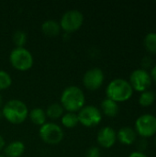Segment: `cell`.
Listing matches in <instances>:
<instances>
[{"label":"cell","instance_id":"6da1fadb","mask_svg":"<svg viewBox=\"0 0 156 157\" xmlns=\"http://www.w3.org/2000/svg\"><path fill=\"white\" fill-rule=\"evenodd\" d=\"M86 98L83 90L76 86H70L63 89L61 95V105L67 112H78L85 107Z\"/></svg>","mask_w":156,"mask_h":157},{"label":"cell","instance_id":"7a4b0ae2","mask_svg":"<svg viewBox=\"0 0 156 157\" xmlns=\"http://www.w3.org/2000/svg\"><path fill=\"white\" fill-rule=\"evenodd\" d=\"M107 98L119 103L129 100L133 95V89L129 81L123 78H116L109 82L106 88Z\"/></svg>","mask_w":156,"mask_h":157},{"label":"cell","instance_id":"3957f363","mask_svg":"<svg viewBox=\"0 0 156 157\" xmlns=\"http://www.w3.org/2000/svg\"><path fill=\"white\" fill-rule=\"evenodd\" d=\"M3 118L12 124H21L29 116L27 105L19 99H11L7 101L2 109Z\"/></svg>","mask_w":156,"mask_h":157},{"label":"cell","instance_id":"277c9868","mask_svg":"<svg viewBox=\"0 0 156 157\" xmlns=\"http://www.w3.org/2000/svg\"><path fill=\"white\" fill-rule=\"evenodd\" d=\"M9 61L11 65L18 71H28L33 65V56L25 47H15L10 54Z\"/></svg>","mask_w":156,"mask_h":157},{"label":"cell","instance_id":"5b68a950","mask_svg":"<svg viewBox=\"0 0 156 157\" xmlns=\"http://www.w3.org/2000/svg\"><path fill=\"white\" fill-rule=\"evenodd\" d=\"M84 23V15L81 11L71 9L66 11L61 18L60 26L66 33H72L78 30Z\"/></svg>","mask_w":156,"mask_h":157},{"label":"cell","instance_id":"8992f818","mask_svg":"<svg viewBox=\"0 0 156 157\" xmlns=\"http://www.w3.org/2000/svg\"><path fill=\"white\" fill-rule=\"evenodd\" d=\"M79 123L87 128L98 125L102 121V112L95 106L89 105L82 108L77 113Z\"/></svg>","mask_w":156,"mask_h":157},{"label":"cell","instance_id":"52a82bcc","mask_svg":"<svg viewBox=\"0 0 156 157\" xmlns=\"http://www.w3.org/2000/svg\"><path fill=\"white\" fill-rule=\"evenodd\" d=\"M40 137L48 144H58L63 139V131L56 123L46 122L40 128Z\"/></svg>","mask_w":156,"mask_h":157},{"label":"cell","instance_id":"ba28073f","mask_svg":"<svg viewBox=\"0 0 156 157\" xmlns=\"http://www.w3.org/2000/svg\"><path fill=\"white\" fill-rule=\"evenodd\" d=\"M135 132L142 138H149L156 134V117L152 114H143L135 121Z\"/></svg>","mask_w":156,"mask_h":157},{"label":"cell","instance_id":"9c48e42d","mask_svg":"<svg viewBox=\"0 0 156 157\" xmlns=\"http://www.w3.org/2000/svg\"><path fill=\"white\" fill-rule=\"evenodd\" d=\"M129 82L133 90L143 93L151 86L152 77L146 70L140 68V69L134 70L131 74Z\"/></svg>","mask_w":156,"mask_h":157},{"label":"cell","instance_id":"30bf717a","mask_svg":"<svg viewBox=\"0 0 156 157\" xmlns=\"http://www.w3.org/2000/svg\"><path fill=\"white\" fill-rule=\"evenodd\" d=\"M105 75L100 68L94 67L87 70L83 76V84L86 88L91 91L99 89L104 83Z\"/></svg>","mask_w":156,"mask_h":157},{"label":"cell","instance_id":"8fae6325","mask_svg":"<svg viewBox=\"0 0 156 157\" xmlns=\"http://www.w3.org/2000/svg\"><path fill=\"white\" fill-rule=\"evenodd\" d=\"M97 140L98 144L106 149L111 148L117 141V132L115 130L109 126L103 127L99 130Z\"/></svg>","mask_w":156,"mask_h":157},{"label":"cell","instance_id":"7c38bea8","mask_svg":"<svg viewBox=\"0 0 156 157\" xmlns=\"http://www.w3.org/2000/svg\"><path fill=\"white\" fill-rule=\"evenodd\" d=\"M136 132L131 127H123L117 132V140L124 145H131L136 142Z\"/></svg>","mask_w":156,"mask_h":157},{"label":"cell","instance_id":"4fadbf2b","mask_svg":"<svg viewBox=\"0 0 156 157\" xmlns=\"http://www.w3.org/2000/svg\"><path fill=\"white\" fill-rule=\"evenodd\" d=\"M25 152V144L20 141H15L5 146L4 153L6 157H20Z\"/></svg>","mask_w":156,"mask_h":157},{"label":"cell","instance_id":"5bb4252c","mask_svg":"<svg viewBox=\"0 0 156 157\" xmlns=\"http://www.w3.org/2000/svg\"><path fill=\"white\" fill-rule=\"evenodd\" d=\"M120 110L119 104L109 98H105L101 102V110L107 117L114 118L118 115Z\"/></svg>","mask_w":156,"mask_h":157},{"label":"cell","instance_id":"9a60e30c","mask_svg":"<svg viewBox=\"0 0 156 157\" xmlns=\"http://www.w3.org/2000/svg\"><path fill=\"white\" fill-rule=\"evenodd\" d=\"M41 30L45 35L49 37H55L60 33L61 26H60V23H58L56 20L48 19L42 23Z\"/></svg>","mask_w":156,"mask_h":157},{"label":"cell","instance_id":"2e32d148","mask_svg":"<svg viewBox=\"0 0 156 157\" xmlns=\"http://www.w3.org/2000/svg\"><path fill=\"white\" fill-rule=\"evenodd\" d=\"M29 117L31 122L37 126H42L46 123L47 116L45 110L41 108H34L29 113Z\"/></svg>","mask_w":156,"mask_h":157},{"label":"cell","instance_id":"e0dca14e","mask_svg":"<svg viewBox=\"0 0 156 157\" xmlns=\"http://www.w3.org/2000/svg\"><path fill=\"white\" fill-rule=\"evenodd\" d=\"M63 111L64 109L60 103H52L47 108L45 113L46 116L49 117L50 119L57 120L59 118H62V116L63 115Z\"/></svg>","mask_w":156,"mask_h":157},{"label":"cell","instance_id":"ac0fdd59","mask_svg":"<svg viewBox=\"0 0 156 157\" xmlns=\"http://www.w3.org/2000/svg\"><path fill=\"white\" fill-rule=\"evenodd\" d=\"M61 121H62V124L65 128H68V129L74 128L79 123L77 114L74 112H66L65 114H63L62 116Z\"/></svg>","mask_w":156,"mask_h":157},{"label":"cell","instance_id":"d6986e66","mask_svg":"<svg viewBox=\"0 0 156 157\" xmlns=\"http://www.w3.org/2000/svg\"><path fill=\"white\" fill-rule=\"evenodd\" d=\"M155 101V94L153 91L146 90L143 92L139 98V103L142 107H150Z\"/></svg>","mask_w":156,"mask_h":157},{"label":"cell","instance_id":"ffe728a7","mask_svg":"<svg viewBox=\"0 0 156 157\" xmlns=\"http://www.w3.org/2000/svg\"><path fill=\"white\" fill-rule=\"evenodd\" d=\"M143 43L149 52L156 54V32H149L145 36Z\"/></svg>","mask_w":156,"mask_h":157},{"label":"cell","instance_id":"44dd1931","mask_svg":"<svg viewBox=\"0 0 156 157\" xmlns=\"http://www.w3.org/2000/svg\"><path fill=\"white\" fill-rule=\"evenodd\" d=\"M12 40L16 47H24L27 42V34L23 30L17 29L14 32Z\"/></svg>","mask_w":156,"mask_h":157},{"label":"cell","instance_id":"7402d4cb","mask_svg":"<svg viewBox=\"0 0 156 157\" xmlns=\"http://www.w3.org/2000/svg\"><path fill=\"white\" fill-rule=\"evenodd\" d=\"M12 84V78L10 75L4 70H0V90L7 89Z\"/></svg>","mask_w":156,"mask_h":157},{"label":"cell","instance_id":"603a6c76","mask_svg":"<svg viewBox=\"0 0 156 157\" xmlns=\"http://www.w3.org/2000/svg\"><path fill=\"white\" fill-rule=\"evenodd\" d=\"M101 156V153H100V149L97 146H92L90 147L87 152L86 157H100Z\"/></svg>","mask_w":156,"mask_h":157},{"label":"cell","instance_id":"cb8c5ba5","mask_svg":"<svg viewBox=\"0 0 156 157\" xmlns=\"http://www.w3.org/2000/svg\"><path fill=\"white\" fill-rule=\"evenodd\" d=\"M153 63V60L150 56H144L143 59H142V62H141V64H142V67L143 69H146V68H149L151 67Z\"/></svg>","mask_w":156,"mask_h":157},{"label":"cell","instance_id":"d4e9b609","mask_svg":"<svg viewBox=\"0 0 156 157\" xmlns=\"http://www.w3.org/2000/svg\"><path fill=\"white\" fill-rule=\"evenodd\" d=\"M137 145H138V148H139V152H142L146 150L147 147H148V142L145 138H142L141 140L138 141L137 143Z\"/></svg>","mask_w":156,"mask_h":157},{"label":"cell","instance_id":"484cf974","mask_svg":"<svg viewBox=\"0 0 156 157\" xmlns=\"http://www.w3.org/2000/svg\"><path fill=\"white\" fill-rule=\"evenodd\" d=\"M128 157H147L146 155H144L143 153L142 152H139V151H135V152H132L130 155Z\"/></svg>","mask_w":156,"mask_h":157},{"label":"cell","instance_id":"4316f807","mask_svg":"<svg viewBox=\"0 0 156 157\" xmlns=\"http://www.w3.org/2000/svg\"><path fill=\"white\" fill-rule=\"evenodd\" d=\"M150 75L152 77V80H154L156 83V65H154L153 68H152V71L150 73Z\"/></svg>","mask_w":156,"mask_h":157},{"label":"cell","instance_id":"83f0119b","mask_svg":"<svg viewBox=\"0 0 156 157\" xmlns=\"http://www.w3.org/2000/svg\"><path fill=\"white\" fill-rule=\"evenodd\" d=\"M5 146H6L5 140H4L3 136H1V135H0V151H1L2 149H4V148H5Z\"/></svg>","mask_w":156,"mask_h":157},{"label":"cell","instance_id":"f1b7e54d","mask_svg":"<svg viewBox=\"0 0 156 157\" xmlns=\"http://www.w3.org/2000/svg\"><path fill=\"white\" fill-rule=\"evenodd\" d=\"M3 106V98H2V96L0 95V108Z\"/></svg>","mask_w":156,"mask_h":157},{"label":"cell","instance_id":"f546056e","mask_svg":"<svg viewBox=\"0 0 156 157\" xmlns=\"http://www.w3.org/2000/svg\"><path fill=\"white\" fill-rule=\"evenodd\" d=\"M3 117V114H2V111H0V118Z\"/></svg>","mask_w":156,"mask_h":157},{"label":"cell","instance_id":"4dcf8cb0","mask_svg":"<svg viewBox=\"0 0 156 157\" xmlns=\"http://www.w3.org/2000/svg\"><path fill=\"white\" fill-rule=\"evenodd\" d=\"M0 157H5V156H4V155H0Z\"/></svg>","mask_w":156,"mask_h":157},{"label":"cell","instance_id":"1f68e13d","mask_svg":"<svg viewBox=\"0 0 156 157\" xmlns=\"http://www.w3.org/2000/svg\"><path fill=\"white\" fill-rule=\"evenodd\" d=\"M154 143H155V145H156V137H155V141H154Z\"/></svg>","mask_w":156,"mask_h":157},{"label":"cell","instance_id":"d6a6232c","mask_svg":"<svg viewBox=\"0 0 156 157\" xmlns=\"http://www.w3.org/2000/svg\"><path fill=\"white\" fill-rule=\"evenodd\" d=\"M155 98H156V94H155Z\"/></svg>","mask_w":156,"mask_h":157}]
</instances>
